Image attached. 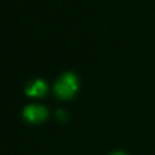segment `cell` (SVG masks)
<instances>
[{"mask_svg":"<svg viewBox=\"0 0 155 155\" xmlns=\"http://www.w3.org/2000/svg\"><path fill=\"white\" fill-rule=\"evenodd\" d=\"M57 116H58V117H59L62 121H64V120H65V115H64V113H63L62 110H59V111L57 113Z\"/></svg>","mask_w":155,"mask_h":155,"instance_id":"obj_4","label":"cell"},{"mask_svg":"<svg viewBox=\"0 0 155 155\" xmlns=\"http://www.w3.org/2000/svg\"><path fill=\"white\" fill-rule=\"evenodd\" d=\"M113 155H126V154H124V153H115V154H113Z\"/></svg>","mask_w":155,"mask_h":155,"instance_id":"obj_5","label":"cell"},{"mask_svg":"<svg viewBox=\"0 0 155 155\" xmlns=\"http://www.w3.org/2000/svg\"><path fill=\"white\" fill-rule=\"evenodd\" d=\"M56 93L61 98H70L75 94L78 90V79L74 74L67 73L64 74L54 86Z\"/></svg>","mask_w":155,"mask_h":155,"instance_id":"obj_1","label":"cell"},{"mask_svg":"<svg viewBox=\"0 0 155 155\" xmlns=\"http://www.w3.org/2000/svg\"><path fill=\"white\" fill-rule=\"evenodd\" d=\"M23 116L30 122H42L47 117V110L41 105H29L24 109Z\"/></svg>","mask_w":155,"mask_h":155,"instance_id":"obj_2","label":"cell"},{"mask_svg":"<svg viewBox=\"0 0 155 155\" xmlns=\"http://www.w3.org/2000/svg\"><path fill=\"white\" fill-rule=\"evenodd\" d=\"M46 92V84L41 80L34 81L28 88H27V94L33 96V97H41Z\"/></svg>","mask_w":155,"mask_h":155,"instance_id":"obj_3","label":"cell"}]
</instances>
